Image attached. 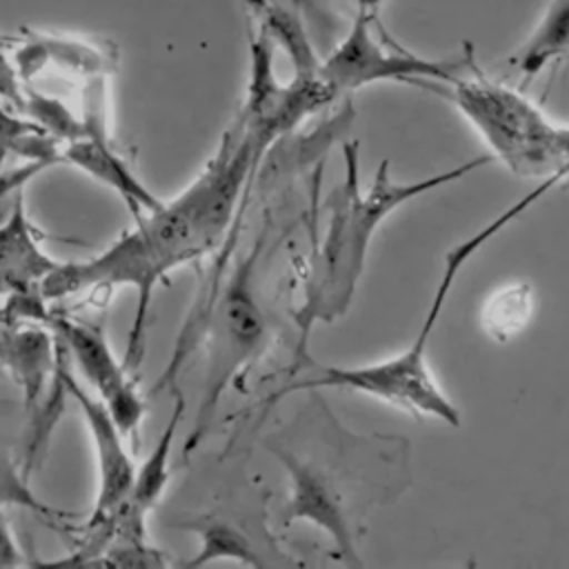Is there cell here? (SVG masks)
<instances>
[{
	"label": "cell",
	"mask_w": 569,
	"mask_h": 569,
	"mask_svg": "<svg viewBox=\"0 0 569 569\" xmlns=\"http://www.w3.org/2000/svg\"><path fill=\"white\" fill-rule=\"evenodd\" d=\"M565 136V184H569V127L565 124L562 129Z\"/></svg>",
	"instance_id": "d4e9b609"
},
{
	"label": "cell",
	"mask_w": 569,
	"mask_h": 569,
	"mask_svg": "<svg viewBox=\"0 0 569 569\" xmlns=\"http://www.w3.org/2000/svg\"><path fill=\"white\" fill-rule=\"evenodd\" d=\"M171 393H173L171 416H169L162 433L158 436L151 453L140 465V469H136L131 491H129L127 500L122 502L129 511H133L142 518H147V513L158 505V500L162 498V493L169 485V453H171V445L178 433V427L187 411V402H184V396L180 393V389L176 387Z\"/></svg>",
	"instance_id": "2e32d148"
},
{
	"label": "cell",
	"mask_w": 569,
	"mask_h": 569,
	"mask_svg": "<svg viewBox=\"0 0 569 569\" xmlns=\"http://www.w3.org/2000/svg\"><path fill=\"white\" fill-rule=\"evenodd\" d=\"M58 342L47 327H20L18 322H0V367L11 373L22 389L24 409L38 411L44 389L56 376Z\"/></svg>",
	"instance_id": "4fadbf2b"
},
{
	"label": "cell",
	"mask_w": 569,
	"mask_h": 569,
	"mask_svg": "<svg viewBox=\"0 0 569 569\" xmlns=\"http://www.w3.org/2000/svg\"><path fill=\"white\" fill-rule=\"evenodd\" d=\"M4 507H22L40 516L49 527L67 529V522L73 520V513L53 509L51 505L42 502L29 487L27 473L18 469V465L11 460L9 449L0 442V509Z\"/></svg>",
	"instance_id": "ac0fdd59"
},
{
	"label": "cell",
	"mask_w": 569,
	"mask_h": 569,
	"mask_svg": "<svg viewBox=\"0 0 569 569\" xmlns=\"http://www.w3.org/2000/svg\"><path fill=\"white\" fill-rule=\"evenodd\" d=\"M345 178L325 200L327 224L318 242L305 282L302 305L296 311L300 342L296 360L307 353V336L316 322H333L347 313L365 271L367 253L378 227L405 202L451 184L482 167L493 156H478L458 167L438 171L411 182L391 178L389 160H382L371 184L360 187V147L356 140H342Z\"/></svg>",
	"instance_id": "7a4b0ae2"
},
{
	"label": "cell",
	"mask_w": 569,
	"mask_h": 569,
	"mask_svg": "<svg viewBox=\"0 0 569 569\" xmlns=\"http://www.w3.org/2000/svg\"><path fill=\"white\" fill-rule=\"evenodd\" d=\"M531 289L527 284H507L496 291L485 307L482 322L493 340H509L527 322L531 313Z\"/></svg>",
	"instance_id": "d6986e66"
},
{
	"label": "cell",
	"mask_w": 569,
	"mask_h": 569,
	"mask_svg": "<svg viewBox=\"0 0 569 569\" xmlns=\"http://www.w3.org/2000/svg\"><path fill=\"white\" fill-rule=\"evenodd\" d=\"M47 327L62 338L69 356L98 391L120 431L127 438L138 440V429L144 418V400L136 387L133 373L113 356L104 333L93 325L62 313H51Z\"/></svg>",
	"instance_id": "9c48e42d"
},
{
	"label": "cell",
	"mask_w": 569,
	"mask_h": 569,
	"mask_svg": "<svg viewBox=\"0 0 569 569\" xmlns=\"http://www.w3.org/2000/svg\"><path fill=\"white\" fill-rule=\"evenodd\" d=\"M0 371H2V367H0Z\"/></svg>",
	"instance_id": "4316f807"
},
{
	"label": "cell",
	"mask_w": 569,
	"mask_h": 569,
	"mask_svg": "<svg viewBox=\"0 0 569 569\" xmlns=\"http://www.w3.org/2000/svg\"><path fill=\"white\" fill-rule=\"evenodd\" d=\"M40 231L27 216L22 193H13L11 213L0 224V296L18 298L42 291L44 278L60 267L40 249Z\"/></svg>",
	"instance_id": "8fae6325"
},
{
	"label": "cell",
	"mask_w": 569,
	"mask_h": 569,
	"mask_svg": "<svg viewBox=\"0 0 569 569\" xmlns=\"http://www.w3.org/2000/svg\"><path fill=\"white\" fill-rule=\"evenodd\" d=\"M56 342H58L56 371L67 389V396L78 405L80 413L84 416V422H87V429H89V436L93 442V451H96L98 496H96V505H93L89 518L84 520V522H96V520H102L104 516H109L111 511H116L127 500L131 485H133L136 467H133V460H131L127 447L122 445L124 433L116 425V420L109 413V409L104 407V402L96 400L76 380L71 367H69L71 356L58 333H56Z\"/></svg>",
	"instance_id": "30bf717a"
},
{
	"label": "cell",
	"mask_w": 569,
	"mask_h": 569,
	"mask_svg": "<svg viewBox=\"0 0 569 569\" xmlns=\"http://www.w3.org/2000/svg\"><path fill=\"white\" fill-rule=\"evenodd\" d=\"M0 98L9 100L13 104V109L22 111L24 104V87L18 82L16 71L11 69V64L4 60L2 51H0Z\"/></svg>",
	"instance_id": "cb8c5ba5"
},
{
	"label": "cell",
	"mask_w": 569,
	"mask_h": 569,
	"mask_svg": "<svg viewBox=\"0 0 569 569\" xmlns=\"http://www.w3.org/2000/svg\"><path fill=\"white\" fill-rule=\"evenodd\" d=\"M49 167L51 164L42 162V160H24L22 164H16L11 169H4V164H0V200L11 193L22 191V187L31 178H36L40 171H44Z\"/></svg>",
	"instance_id": "7402d4cb"
},
{
	"label": "cell",
	"mask_w": 569,
	"mask_h": 569,
	"mask_svg": "<svg viewBox=\"0 0 569 569\" xmlns=\"http://www.w3.org/2000/svg\"><path fill=\"white\" fill-rule=\"evenodd\" d=\"M565 53H569V0H549L542 18L509 62L525 78H533Z\"/></svg>",
	"instance_id": "e0dca14e"
},
{
	"label": "cell",
	"mask_w": 569,
	"mask_h": 569,
	"mask_svg": "<svg viewBox=\"0 0 569 569\" xmlns=\"http://www.w3.org/2000/svg\"><path fill=\"white\" fill-rule=\"evenodd\" d=\"M0 322H9V320H7V313H4V305H2V302H0Z\"/></svg>",
	"instance_id": "484cf974"
},
{
	"label": "cell",
	"mask_w": 569,
	"mask_h": 569,
	"mask_svg": "<svg viewBox=\"0 0 569 569\" xmlns=\"http://www.w3.org/2000/svg\"><path fill=\"white\" fill-rule=\"evenodd\" d=\"M98 567H144V569H162L169 567L171 560L160 549L151 547L149 540L133 538H113L107 549L96 558Z\"/></svg>",
	"instance_id": "44dd1931"
},
{
	"label": "cell",
	"mask_w": 569,
	"mask_h": 569,
	"mask_svg": "<svg viewBox=\"0 0 569 569\" xmlns=\"http://www.w3.org/2000/svg\"><path fill=\"white\" fill-rule=\"evenodd\" d=\"M62 162L78 167L98 182L118 191L133 218L151 213L164 204L156 198L131 171V167L111 149L107 138L82 136L78 140L62 144Z\"/></svg>",
	"instance_id": "5bb4252c"
},
{
	"label": "cell",
	"mask_w": 569,
	"mask_h": 569,
	"mask_svg": "<svg viewBox=\"0 0 569 569\" xmlns=\"http://www.w3.org/2000/svg\"><path fill=\"white\" fill-rule=\"evenodd\" d=\"M309 445L284 429L264 440L289 476L284 525L305 520L322 529L336 558L362 567L358 540L373 509L411 487V442L396 433H353L338 422L318 389L293 422Z\"/></svg>",
	"instance_id": "6da1fadb"
},
{
	"label": "cell",
	"mask_w": 569,
	"mask_h": 569,
	"mask_svg": "<svg viewBox=\"0 0 569 569\" xmlns=\"http://www.w3.org/2000/svg\"><path fill=\"white\" fill-rule=\"evenodd\" d=\"M253 20L291 60L296 76L318 73L320 58L307 36L300 0H249Z\"/></svg>",
	"instance_id": "9a60e30c"
},
{
	"label": "cell",
	"mask_w": 569,
	"mask_h": 569,
	"mask_svg": "<svg viewBox=\"0 0 569 569\" xmlns=\"http://www.w3.org/2000/svg\"><path fill=\"white\" fill-rule=\"evenodd\" d=\"M267 236L269 224H264L253 247L244 256L236 258L231 273L216 291L202 331L207 340V365L200 400L182 456H191L200 447L211 429L222 396L229 387L240 385L247 367L260 356L267 342L269 322L256 289V271Z\"/></svg>",
	"instance_id": "8992f818"
},
{
	"label": "cell",
	"mask_w": 569,
	"mask_h": 569,
	"mask_svg": "<svg viewBox=\"0 0 569 569\" xmlns=\"http://www.w3.org/2000/svg\"><path fill=\"white\" fill-rule=\"evenodd\" d=\"M251 71L244 104L238 120L244 124L256 151L262 160L264 151L282 136L296 131L309 116L338 100L333 89L313 76H293L289 84H280L273 76V42L262 27L249 29Z\"/></svg>",
	"instance_id": "ba28073f"
},
{
	"label": "cell",
	"mask_w": 569,
	"mask_h": 569,
	"mask_svg": "<svg viewBox=\"0 0 569 569\" xmlns=\"http://www.w3.org/2000/svg\"><path fill=\"white\" fill-rule=\"evenodd\" d=\"M20 565H27V558L22 556V551L11 533L9 520H7L4 511L0 509V569L20 567Z\"/></svg>",
	"instance_id": "603a6c76"
},
{
	"label": "cell",
	"mask_w": 569,
	"mask_h": 569,
	"mask_svg": "<svg viewBox=\"0 0 569 569\" xmlns=\"http://www.w3.org/2000/svg\"><path fill=\"white\" fill-rule=\"evenodd\" d=\"M51 151V136L33 120H20L0 104V164L7 156L42 160Z\"/></svg>",
	"instance_id": "ffe728a7"
},
{
	"label": "cell",
	"mask_w": 569,
	"mask_h": 569,
	"mask_svg": "<svg viewBox=\"0 0 569 569\" xmlns=\"http://www.w3.org/2000/svg\"><path fill=\"white\" fill-rule=\"evenodd\" d=\"M556 187H560V182L553 178L536 182L531 191H527L522 198L511 202L507 209L493 216L487 224H482L471 236L449 247V251L445 253L440 280L429 300L425 320L418 333L413 336V342L405 351L391 358L369 362V365H358V367L320 365L307 356L296 365H291V373L298 378H291L278 391L267 396V400L262 402L264 407L262 413H267L276 402H280L284 396L293 391L347 389V391H358V393H367L378 400H385L416 418H436L449 427H460V420H462L460 409L449 400V396L436 382L427 362V347H429L431 333L449 300L453 282L458 273L465 269V264L505 227H509L513 220L527 213V209L540 202Z\"/></svg>",
	"instance_id": "3957f363"
},
{
	"label": "cell",
	"mask_w": 569,
	"mask_h": 569,
	"mask_svg": "<svg viewBox=\"0 0 569 569\" xmlns=\"http://www.w3.org/2000/svg\"><path fill=\"white\" fill-rule=\"evenodd\" d=\"M204 256L193 220L176 196L160 209L136 218V227L113 240L102 253L82 262H60L42 282L47 300H60L89 287H131L138 305L122 362L136 373L147 349L149 309L156 284H169V273Z\"/></svg>",
	"instance_id": "277c9868"
},
{
	"label": "cell",
	"mask_w": 569,
	"mask_h": 569,
	"mask_svg": "<svg viewBox=\"0 0 569 569\" xmlns=\"http://www.w3.org/2000/svg\"><path fill=\"white\" fill-rule=\"evenodd\" d=\"M382 0H358V13L349 33L338 42V47L320 60L318 73L340 98L349 91H358L373 82H405L416 80H449L467 69L469 42L456 58L433 60L422 58L405 47H400L378 20V9Z\"/></svg>",
	"instance_id": "52a82bcc"
},
{
	"label": "cell",
	"mask_w": 569,
	"mask_h": 569,
	"mask_svg": "<svg viewBox=\"0 0 569 569\" xmlns=\"http://www.w3.org/2000/svg\"><path fill=\"white\" fill-rule=\"evenodd\" d=\"M173 527L189 529L200 538L198 553L184 562V567H202L216 560H238L249 567H284L296 565L293 558L284 556L269 533L253 538V533L236 518L224 513H200Z\"/></svg>",
	"instance_id": "7c38bea8"
},
{
	"label": "cell",
	"mask_w": 569,
	"mask_h": 569,
	"mask_svg": "<svg viewBox=\"0 0 569 569\" xmlns=\"http://www.w3.org/2000/svg\"><path fill=\"white\" fill-rule=\"evenodd\" d=\"M413 87L451 102L485 140L493 160L516 176L565 184V124L549 120L518 89L485 76L471 44L465 71L445 82L416 80Z\"/></svg>",
	"instance_id": "5b68a950"
}]
</instances>
